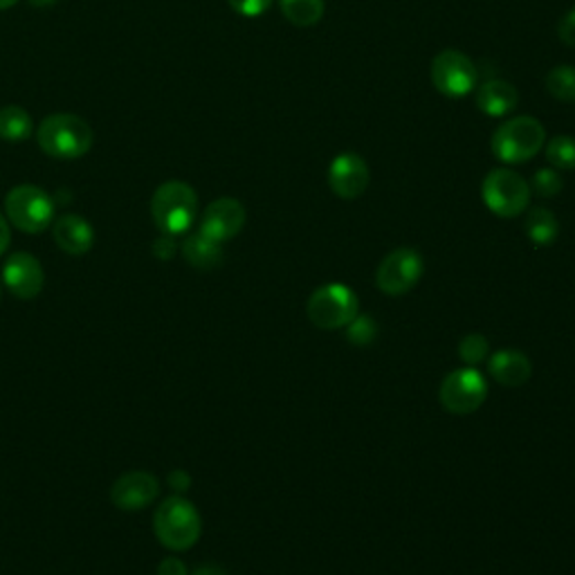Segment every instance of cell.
Masks as SVG:
<instances>
[{
    "label": "cell",
    "mask_w": 575,
    "mask_h": 575,
    "mask_svg": "<svg viewBox=\"0 0 575 575\" xmlns=\"http://www.w3.org/2000/svg\"><path fill=\"white\" fill-rule=\"evenodd\" d=\"M176 252H178V245H176L174 236H169V234H163L158 241L153 243V254L163 261H169Z\"/></svg>",
    "instance_id": "f1b7e54d"
},
{
    "label": "cell",
    "mask_w": 575,
    "mask_h": 575,
    "mask_svg": "<svg viewBox=\"0 0 575 575\" xmlns=\"http://www.w3.org/2000/svg\"><path fill=\"white\" fill-rule=\"evenodd\" d=\"M546 161L553 169L571 172L575 169V137L557 135L546 144Z\"/></svg>",
    "instance_id": "7402d4cb"
},
{
    "label": "cell",
    "mask_w": 575,
    "mask_h": 575,
    "mask_svg": "<svg viewBox=\"0 0 575 575\" xmlns=\"http://www.w3.org/2000/svg\"><path fill=\"white\" fill-rule=\"evenodd\" d=\"M560 234V223L555 214L546 207H531L527 214V236L538 245V247H549L557 241Z\"/></svg>",
    "instance_id": "d6986e66"
},
{
    "label": "cell",
    "mask_w": 575,
    "mask_h": 575,
    "mask_svg": "<svg viewBox=\"0 0 575 575\" xmlns=\"http://www.w3.org/2000/svg\"><path fill=\"white\" fill-rule=\"evenodd\" d=\"M482 196L486 207L499 219H515L521 217L529 209L531 202V185L512 169H493L484 185Z\"/></svg>",
    "instance_id": "8992f818"
},
{
    "label": "cell",
    "mask_w": 575,
    "mask_h": 575,
    "mask_svg": "<svg viewBox=\"0 0 575 575\" xmlns=\"http://www.w3.org/2000/svg\"><path fill=\"white\" fill-rule=\"evenodd\" d=\"M423 273H425L423 256L411 247H398L380 261L376 284L380 292L389 297H402L421 281Z\"/></svg>",
    "instance_id": "9c48e42d"
},
{
    "label": "cell",
    "mask_w": 575,
    "mask_h": 575,
    "mask_svg": "<svg viewBox=\"0 0 575 575\" xmlns=\"http://www.w3.org/2000/svg\"><path fill=\"white\" fill-rule=\"evenodd\" d=\"M546 90L560 101H575V68L557 66L546 75Z\"/></svg>",
    "instance_id": "603a6c76"
},
{
    "label": "cell",
    "mask_w": 575,
    "mask_h": 575,
    "mask_svg": "<svg viewBox=\"0 0 575 575\" xmlns=\"http://www.w3.org/2000/svg\"><path fill=\"white\" fill-rule=\"evenodd\" d=\"M557 34H560V41H562L564 45L575 47V8L568 10V12L562 16V21H560V25H557Z\"/></svg>",
    "instance_id": "83f0119b"
},
{
    "label": "cell",
    "mask_w": 575,
    "mask_h": 575,
    "mask_svg": "<svg viewBox=\"0 0 575 575\" xmlns=\"http://www.w3.org/2000/svg\"><path fill=\"white\" fill-rule=\"evenodd\" d=\"M183 256L196 270H214L223 264V243L196 232L183 243Z\"/></svg>",
    "instance_id": "ac0fdd59"
},
{
    "label": "cell",
    "mask_w": 575,
    "mask_h": 575,
    "mask_svg": "<svg viewBox=\"0 0 575 575\" xmlns=\"http://www.w3.org/2000/svg\"><path fill=\"white\" fill-rule=\"evenodd\" d=\"M488 372L501 387H524L533 376V362L524 351L501 349L488 360Z\"/></svg>",
    "instance_id": "9a60e30c"
},
{
    "label": "cell",
    "mask_w": 575,
    "mask_h": 575,
    "mask_svg": "<svg viewBox=\"0 0 575 575\" xmlns=\"http://www.w3.org/2000/svg\"><path fill=\"white\" fill-rule=\"evenodd\" d=\"M490 355L488 338L482 333H469L458 342V357L467 364V367H477Z\"/></svg>",
    "instance_id": "cb8c5ba5"
},
{
    "label": "cell",
    "mask_w": 575,
    "mask_h": 575,
    "mask_svg": "<svg viewBox=\"0 0 575 575\" xmlns=\"http://www.w3.org/2000/svg\"><path fill=\"white\" fill-rule=\"evenodd\" d=\"M378 338V324L369 316H355V320L346 327V340L355 346H369Z\"/></svg>",
    "instance_id": "d4e9b609"
},
{
    "label": "cell",
    "mask_w": 575,
    "mask_h": 575,
    "mask_svg": "<svg viewBox=\"0 0 575 575\" xmlns=\"http://www.w3.org/2000/svg\"><path fill=\"white\" fill-rule=\"evenodd\" d=\"M488 398V383L475 367H463L445 376L439 389L443 409L456 416H467L482 409Z\"/></svg>",
    "instance_id": "ba28073f"
},
{
    "label": "cell",
    "mask_w": 575,
    "mask_h": 575,
    "mask_svg": "<svg viewBox=\"0 0 575 575\" xmlns=\"http://www.w3.org/2000/svg\"><path fill=\"white\" fill-rule=\"evenodd\" d=\"M153 531L165 549L183 553L200 540L202 519L189 499L183 495H172L155 510Z\"/></svg>",
    "instance_id": "6da1fadb"
},
{
    "label": "cell",
    "mask_w": 575,
    "mask_h": 575,
    "mask_svg": "<svg viewBox=\"0 0 575 575\" xmlns=\"http://www.w3.org/2000/svg\"><path fill=\"white\" fill-rule=\"evenodd\" d=\"M360 312L357 295L344 284H327L310 295L306 316L322 331L346 329Z\"/></svg>",
    "instance_id": "5b68a950"
},
{
    "label": "cell",
    "mask_w": 575,
    "mask_h": 575,
    "mask_svg": "<svg viewBox=\"0 0 575 575\" xmlns=\"http://www.w3.org/2000/svg\"><path fill=\"white\" fill-rule=\"evenodd\" d=\"M10 243H12V230H10V223H8V219H5L3 214H0V256H3V254L8 252Z\"/></svg>",
    "instance_id": "4dcf8cb0"
},
{
    "label": "cell",
    "mask_w": 575,
    "mask_h": 575,
    "mask_svg": "<svg viewBox=\"0 0 575 575\" xmlns=\"http://www.w3.org/2000/svg\"><path fill=\"white\" fill-rule=\"evenodd\" d=\"M52 236H55L59 250H64L70 256H84L86 252H90L95 243L92 225L79 214L59 217L52 223Z\"/></svg>",
    "instance_id": "2e32d148"
},
{
    "label": "cell",
    "mask_w": 575,
    "mask_h": 575,
    "mask_svg": "<svg viewBox=\"0 0 575 575\" xmlns=\"http://www.w3.org/2000/svg\"><path fill=\"white\" fill-rule=\"evenodd\" d=\"M372 172L367 161L357 153H340L329 167V187L342 200H355L369 189Z\"/></svg>",
    "instance_id": "8fae6325"
},
{
    "label": "cell",
    "mask_w": 575,
    "mask_h": 575,
    "mask_svg": "<svg viewBox=\"0 0 575 575\" xmlns=\"http://www.w3.org/2000/svg\"><path fill=\"white\" fill-rule=\"evenodd\" d=\"M546 144V131L540 120L531 115H519L504 122L493 135L495 158L506 165H521L542 151Z\"/></svg>",
    "instance_id": "277c9868"
},
{
    "label": "cell",
    "mask_w": 575,
    "mask_h": 575,
    "mask_svg": "<svg viewBox=\"0 0 575 575\" xmlns=\"http://www.w3.org/2000/svg\"><path fill=\"white\" fill-rule=\"evenodd\" d=\"M55 3H57V0H30V5H34V8H49Z\"/></svg>",
    "instance_id": "836d02e7"
},
{
    "label": "cell",
    "mask_w": 575,
    "mask_h": 575,
    "mask_svg": "<svg viewBox=\"0 0 575 575\" xmlns=\"http://www.w3.org/2000/svg\"><path fill=\"white\" fill-rule=\"evenodd\" d=\"M8 221L25 234H41L55 223V200L41 187L19 185L5 198Z\"/></svg>",
    "instance_id": "52a82bcc"
},
{
    "label": "cell",
    "mask_w": 575,
    "mask_h": 575,
    "mask_svg": "<svg viewBox=\"0 0 575 575\" xmlns=\"http://www.w3.org/2000/svg\"><path fill=\"white\" fill-rule=\"evenodd\" d=\"M0 297H3V279H0Z\"/></svg>",
    "instance_id": "d590c367"
},
{
    "label": "cell",
    "mask_w": 575,
    "mask_h": 575,
    "mask_svg": "<svg viewBox=\"0 0 575 575\" xmlns=\"http://www.w3.org/2000/svg\"><path fill=\"white\" fill-rule=\"evenodd\" d=\"M531 187L538 196L542 198H555L562 189H564V183H562V176L555 172V169H538L533 180H531Z\"/></svg>",
    "instance_id": "484cf974"
},
{
    "label": "cell",
    "mask_w": 575,
    "mask_h": 575,
    "mask_svg": "<svg viewBox=\"0 0 575 575\" xmlns=\"http://www.w3.org/2000/svg\"><path fill=\"white\" fill-rule=\"evenodd\" d=\"M38 146L57 161H77L86 155L92 146V129L86 120L57 113L45 118L36 129Z\"/></svg>",
    "instance_id": "3957f363"
},
{
    "label": "cell",
    "mask_w": 575,
    "mask_h": 575,
    "mask_svg": "<svg viewBox=\"0 0 575 575\" xmlns=\"http://www.w3.org/2000/svg\"><path fill=\"white\" fill-rule=\"evenodd\" d=\"M230 8L239 14V16H245V19H256L261 14H266L275 0H228Z\"/></svg>",
    "instance_id": "4316f807"
},
{
    "label": "cell",
    "mask_w": 575,
    "mask_h": 575,
    "mask_svg": "<svg viewBox=\"0 0 575 575\" xmlns=\"http://www.w3.org/2000/svg\"><path fill=\"white\" fill-rule=\"evenodd\" d=\"M169 484H172V488H174L176 493H185L191 482H189V475H187V473H178V469H176V473H172V477H169Z\"/></svg>",
    "instance_id": "1f68e13d"
},
{
    "label": "cell",
    "mask_w": 575,
    "mask_h": 575,
    "mask_svg": "<svg viewBox=\"0 0 575 575\" xmlns=\"http://www.w3.org/2000/svg\"><path fill=\"white\" fill-rule=\"evenodd\" d=\"M19 3V0H0V10H10Z\"/></svg>",
    "instance_id": "e575fe53"
},
{
    "label": "cell",
    "mask_w": 575,
    "mask_h": 575,
    "mask_svg": "<svg viewBox=\"0 0 575 575\" xmlns=\"http://www.w3.org/2000/svg\"><path fill=\"white\" fill-rule=\"evenodd\" d=\"M479 73L467 55L458 49H443L432 62V84L445 97H465L477 88Z\"/></svg>",
    "instance_id": "30bf717a"
},
{
    "label": "cell",
    "mask_w": 575,
    "mask_h": 575,
    "mask_svg": "<svg viewBox=\"0 0 575 575\" xmlns=\"http://www.w3.org/2000/svg\"><path fill=\"white\" fill-rule=\"evenodd\" d=\"M158 575H189V571H187L185 562H180L178 557H167L161 562Z\"/></svg>",
    "instance_id": "f546056e"
},
{
    "label": "cell",
    "mask_w": 575,
    "mask_h": 575,
    "mask_svg": "<svg viewBox=\"0 0 575 575\" xmlns=\"http://www.w3.org/2000/svg\"><path fill=\"white\" fill-rule=\"evenodd\" d=\"M191 575H228V573L217 564H204V566L196 568Z\"/></svg>",
    "instance_id": "d6a6232c"
},
{
    "label": "cell",
    "mask_w": 575,
    "mask_h": 575,
    "mask_svg": "<svg viewBox=\"0 0 575 575\" xmlns=\"http://www.w3.org/2000/svg\"><path fill=\"white\" fill-rule=\"evenodd\" d=\"M477 109L488 118H504L512 113L519 103V95L512 84L504 79H490L477 88Z\"/></svg>",
    "instance_id": "e0dca14e"
},
{
    "label": "cell",
    "mask_w": 575,
    "mask_h": 575,
    "mask_svg": "<svg viewBox=\"0 0 575 575\" xmlns=\"http://www.w3.org/2000/svg\"><path fill=\"white\" fill-rule=\"evenodd\" d=\"M34 122L30 113L21 107L0 109V137L8 142H23L32 135Z\"/></svg>",
    "instance_id": "44dd1931"
},
{
    "label": "cell",
    "mask_w": 575,
    "mask_h": 575,
    "mask_svg": "<svg viewBox=\"0 0 575 575\" xmlns=\"http://www.w3.org/2000/svg\"><path fill=\"white\" fill-rule=\"evenodd\" d=\"M281 14L297 27H312L324 19V0H279Z\"/></svg>",
    "instance_id": "ffe728a7"
},
{
    "label": "cell",
    "mask_w": 575,
    "mask_h": 575,
    "mask_svg": "<svg viewBox=\"0 0 575 575\" xmlns=\"http://www.w3.org/2000/svg\"><path fill=\"white\" fill-rule=\"evenodd\" d=\"M245 207L236 198H219L204 209L200 219V230L204 236L225 243L234 239L245 225Z\"/></svg>",
    "instance_id": "5bb4252c"
},
{
    "label": "cell",
    "mask_w": 575,
    "mask_h": 575,
    "mask_svg": "<svg viewBox=\"0 0 575 575\" xmlns=\"http://www.w3.org/2000/svg\"><path fill=\"white\" fill-rule=\"evenodd\" d=\"M161 495V482L144 469H133L115 479L111 488V501L124 512H137L151 506Z\"/></svg>",
    "instance_id": "4fadbf2b"
},
{
    "label": "cell",
    "mask_w": 575,
    "mask_h": 575,
    "mask_svg": "<svg viewBox=\"0 0 575 575\" xmlns=\"http://www.w3.org/2000/svg\"><path fill=\"white\" fill-rule=\"evenodd\" d=\"M0 279H3V286L14 297L30 301L41 295L43 284H45V273H43L41 261L34 254L16 252L5 261Z\"/></svg>",
    "instance_id": "7c38bea8"
},
{
    "label": "cell",
    "mask_w": 575,
    "mask_h": 575,
    "mask_svg": "<svg viewBox=\"0 0 575 575\" xmlns=\"http://www.w3.org/2000/svg\"><path fill=\"white\" fill-rule=\"evenodd\" d=\"M151 217L163 234H187L198 217V196L193 187L183 180L161 185L151 198Z\"/></svg>",
    "instance_id": "7a4b0ae2"
}]
</instances>
